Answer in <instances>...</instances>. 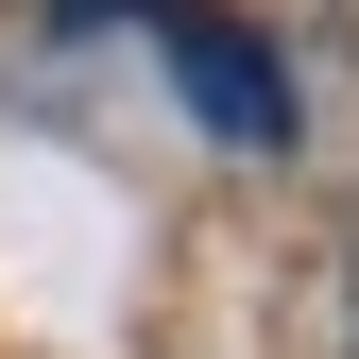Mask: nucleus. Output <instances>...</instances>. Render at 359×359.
I'll use <instances>...</instances> for the list:
<instances>
[{"label":"nucleus","instance_id":"2","mask_svg":"<svg viewBox=\"0 0 359 359\" xmlns=\"http://www.w3.org/2000/svg\"><path fill=\"white\" fill-rule=\"evenodd\" d=\"M69 18H120V0H69Z\"/></svg>","mask_w":359,"mask_h":359},{"label":"nucleus","instance_id":"1","mask_svg":"<svg viewBox=\"0 0 359 359\" xmlns=\"http://www.w3.org/2000/svg\"><path fill=\"white\" fill-rule=\"evenodd\" d=\"M171 69H189V103L222 137H291V86H274V52H257L240 18H171Z\"/></svg>","mask_w":359,"mask_h":359}]
</instances>
